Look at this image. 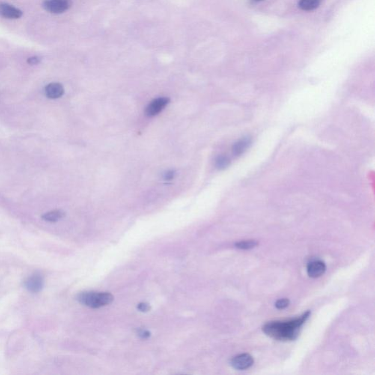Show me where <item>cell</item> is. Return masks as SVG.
<instances>
[{
    "label": "cell",
    "instance_id": "2",
    "mask_svg": "<svg viewBox=\"0 0 375 375\" xmlns=\"http://www.w3.org/2000/svg\"><path fill=\"white\" fill-rule=\"evenodd\" d=\"M77 300L82 305L92 308H99L112 302L114 298L108 293L87 291L79 293Z\"/></svg>",
    "mask_w": 375,
    "mask_h": 375
},
{
    "label": "cell",
    "instance_id": "4",
    "mask_svg": "<svg viewBox=\"0 0 375 375\" xmlns=\"http://www.w3.org/2000/svg\"><path fill=\"white\" fill-rule=\"evenodd\" d=\"M44 278L39 273H34L25 281V288L33 293H37L41 291L44 287Z\"/></svg>",
    "mask_w": 375,
    "mask_h": 375
},
{
    "label": "cell",
    "instance_id": "16",
    "mask_svg": "<svg viewBox=\"0 0 375 375\" xmlns=\"http://www.w3.org/2000/svg\"><path fill=\"white\" fill-rule=\"evenodd\" d=\"M40 62V58L38 57H32L27 60V63H28V64L31 65V66L39 64Z\"/></svg>",
    "mask_w": 375,
    "mask_h": 375
},
{
    "label": "cell",
    "instance_id": "19",
    "mask_svg": "<svg viewBox=\"0 0 375 375\" xmlns=\"http://www.w3.org/2000/svg\"><path fill=\"white\" fill-rule=\"evenodd\" d=\"M138 335L141 336L142 338L146 339L147 338V337H150V333L147 332V331H140L139 333H138Z\"/></svg>",
    "mask_w": 375,
    "mask_h": 375
},
{
    "label": "cell",
    "instance_id": "17",
    "mask_svg": "<svg viewBox=\"0 0 375 375\" xmlns=\"http://www.w3.org/2000/svg\"><path fill=\"white\" fill-rule=\"evenodd\" d=\"M150 308V306H149L148 304H146V303H141V304H139L138 305V309L139 310V311H143V312L149 311Z\"/></svg>",
    "mask_w": 375,
    "mask_h": 375
},
{
    "label": "cell",
    "instance_id": "14",
    "mask_svg": "<svg viewBox=\"0 0 375 375\" xmlns=\"http://www.w3.org/2000/svg\"><path fill=\"white\" fill-rule=\"evenodd\" d=\"M257 245H258V242L257 240H244V241L236 242V247L239 249L248 250L255 248Z\"/></svg>",
    "mask_w": 375,
    "mask_h": 375
},
{
    "label": "cell",
    "instance_id": "8",
    "mask_svg": "<svg viewBox=\"0 0 375 375\" xmlns=\"http://www.w3.org/2000/svg\"><path fill=\"white\" fill-rule=\"evenodd\" d=\"M326 266L321 260H313L307 266V273L311 278H318L325 273Z\"/></svg>",
    "mask_w": 375,
    "mask_h": 375
},
{
    "label": "cell",
    "instance_id": "5",
    "mask_svg": "<svg viewBox=\"0 0 375 375\" xmlns=\"http://www.w3.org/2000/svg\"><path fill=\"white\" fill-rule=\"evenodd\" d=\"M230 364L235 370H248L254 364V358L248 353L240 354L233 358Z\"/></svg>",
    "mask_w": 375,
    "mask_h": 375
},
{
    "label": "cell",
    "instance_id": "12",
    "mask_svg": "<svg viewBox=\"0 0 375 375\" xmlns=\"http://www.w3.org/2000/svg\"><path fill=\"white\" fill-rule=\"evenodd\" d=\"M321 0H300L298 6L304 10H313L319 7Z\"/></svg>",
    "mask_w": 375,
    "mask_h": 375
},
{
    "label": "cell",
    "instance_id": "11",
    "mask_svg": "<svg viewBox=\"0 0 375 375\" xmlns=\"http://www.w3.org/2000/svg\"><path fill=\"white\" fill-rule=\"evenodd\" d=\"M66 213L61 210H52L42 215V218L48 222H57L63 218Z\"/></svg>",
    "mask_w": 375,
    "mask_h": 375
},
{
    "label": "cell",
    "instance_id": "10",
    "mask_svg": "<svg viewBox=\"0 0 375 375\" xmlns=\"http://www.w3.org/2000/svg\"><path fill=\"white\" fill-rule=\"evenodd\" d=\"M251 144V139L250 137H244L235 143L233 146V153L236 157L241 156L245 153V150L249 147Z\"/></svg>",
    "mask_w": 375,
    "mask_h": 375
},
{
    "label": "cell",
    "instance_id": "13",
    "mask_svg": "<svg viewBox=\"0 0 375 375\" xmlns=\"http://www.w3.org/2000/svg\"><path fill=\"white\" fill-rule=\"evenodd\" d=\"M215 167L218 170H224V169L227 168L230 165V160L227 156L224 155H221L218 156L215 159Z\"/></svg>",
    "mask_w": 375,
    "mask_h": 375
},
{
    "label": "cell",
    "instance_id": "15",
    "mask_svg": "<svg viewBox=\"0 0 375 375\" xmlns=\"http://www.w3.org/2000/svg\"><path fill=\"white\" fill-rule=\"evenodd\" d=\"M290 300L287 298L279 299L275 302V306L278 309H284L290 305Z\"/></svg>",
    "mask_w": 375,
    "mask_h": 375
},
{
    "label": "cell",
    "instance_id": "18",
    "mask_svg": "<svg viewBox=\"0 0 375 375\" xmlns=\"http://www.w3.org/2000/svg\"><path fill=\"white\" fill-rule=\"evenodd\" d=\"M174 176H175V171L171 170V171H169L167 173H165L164 179L167 180H171L174 179Z\"/></svg>",
    "mask_w": 375,
    "mask_h": 375
},
{
    "label": "cell",
    "instance_id": "1",
    "mask_svg": "<svg viewBox=\"0 0 375 375\" xmlns=\"http://www.w3.org/2000/svg\"><path fill=\"white\" fill-rule=\"evenodd\" d=\"M311 311H307L298 318L288 321H273L266 323L263 331L266 335L278 341H293L299 336L300 330L308 320Z\"/></svg>",
    "mask_w": 375,
    "mask_h": 375
},
{
    "label": "cell",
    "instance_id": "9",
    "mask_svg": "<svg viewBox=\"0 0 375 375\" xmlns=\"http://www.w3.org/2000/svg\"><path fill=\"white\" fill-rule=\"evenodd\" d=\"M64 93V87L60 83H50L45 88L46 97L50 99H59L63 96Z\"/></svg>",
    "mask_w": 375,
    "mask_h": 375
},
{
    "label": "cell",
    "instance_id": "6",
    "mask_svg": "<svg viewBox=\"0 0 375 375\" xmlns=\"http://www.w3.org/2000/svg\"><path fill=\"white\" fill-rule=\"evenodd\" d=\"M170 99L169 98L161 97L154 99L149 103L145 110L146 114L148 117H154L161 112L164 108L170 103Z\"/></svg>",
    "mask_w": 375,
    "mask_h": 375
},
{
    "label": "cell",
    "instance_id": "3",
    "mask_svg": "<svg viewBox=\"0 0 375 375\" xmlns=\"http://www.w3.org/2000/svg\"><path fill=\"white\" fill-rule=\"evenodd\" d=\"M71 5V0H45L43 3V8L53 14L63 13L70 9Z\"/></svg>",
    "mask_w": 375,
    "mask_h": 375
},
{
    "label": "cell",
    "instance_id": "7",
    "mask_svg": "<svg viewBox=\"0 0 375 375\" xmlns=\"http://www.w3.org/2000/svg\"><path fill=\"white\" fill-rule=\"evenodd\" d=\"M23 12L20 9L7 3H0V16L8 19H20Z\"/></svg>",
    "mask_w": 375,
    "mask_h": 375
},
{
    "label": "cell",
    "instance_id": "20",
    "mask_svg": "<svg viewBox=\"0 0 375 375\" xmlns=\"http://www.w3.org/2000/svg\"><path fill=\"white\" fill-rule=\"evenodd\" d=\"M255 1H262V0H255Z\"/></svg>",
    "mask_w": 375,
    "mask_h": 375
}]
</instances>
